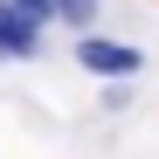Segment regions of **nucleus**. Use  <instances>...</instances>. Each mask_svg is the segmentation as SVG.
<instances>
[{"label":"nucleus","instance_id":"f03ea898","mask_svg":"<svg viewBox=\"0 0 159 159\" xmlns=\"http://www.w3.org/2000/svg\"><path fill=\"white\" fill-rule=\"evenodd\" d=\"M76 62H83V69H97V76H131V69H139V48L90 35V42H76Z\"/></svg>","mask_w":159,"mask_h":159},{"label":"nucleus","instance_id":"f257e3e1","mask_svg":"<svg viewBox=\"0 0 159 159\" xmlns=\"http://www.w3.org/2000/svg\"><path fill=\"white\" fill-rule=\"evenodd\" d=\"M42 48V21L21 0H0V56H35Z\"/></svg>","mask_w":159,"mask_h":159},{"label":"nucleus","instance_id":"7ed1b4c3","mask_svg":"<svg viewBox=\"0 0 159 159\" xmlns=\"http://www.w3.org/2000/svg\"><path fill=\"white\" fill-rule=\"evenodd\" d=\"M90 14H97V0H56V21H76V28H83Z\"/></svg>","mask_w":159,"mask_h":159},{"label":"nucleus","instance_id":"20e7f679","mask_svg":"<svg viewBox=\"0 0 159 159\" xmlns=\"http://www.w3.org/2000/svg\"><path fill=\"white\" fill-rule=\"evenodd\" d=\"M21 7H28L35 21H56V0H21Z\"/></svg>","mask_w":159,"mask_h":159}]
</instances>
